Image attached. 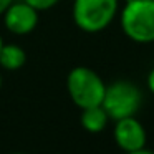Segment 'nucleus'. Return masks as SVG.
<instances>
[{
    "label": "nucleus",
    "mask_w": 154,
    "mask_h": 154,
    "mask_svg": "<svg viewBox=\"0 0 154 154\" xmlns=\"http://www.w3.org/2000/svg\"><path fill=\"white\" fill-rule=\"evenodd\" d=\"M2 47H4V38H2V35H0V50H2Z\"/></svg>",
    "instance_id": "obj_13"
},
{
    "label": "nucleus",
    "mask_w": 154,
    "mask_h": 154,
    "mask_svg": "<svg viewBox=\"0 0 154 154\" xmlns=\"http://www.w3.org/2000/svg\"><path fill=\"white\" fill-rule=\"evenodd\" d=\"M108 121H109V116H108L106 109H104L101 104L85 108V109L81 111V116H80L81 126H83L88 133H101V131L108 126Z\"/></svg>",
    "instance_id": "obj_7"
},
{
    "label": "nucleus",
    "mask_w": 154,
    "mask_h": 154,
    "mask_svg": "<svg viewBox=\"0 0 154 154\" xmlns=\"http://www.w3.org/2000/svg\"><path fill=\"white\" fill-rule=\"evenodd\" d=\"M4 25L14 35H28L38 25V10L23 0H14L10 7L4 12Z\"/></svg>",
    "instance_id": "obj_6"
},
{
    "label": "nucleus",
    "mask_w": 154,
    "mask_h": 154,
    "mask_svg": "<svg viewBox=\"0 0 154 154\" xmlns=\"http://www.w3.org/2000/svg\"><path fill=\"white\" fill-rule=\"evenodd\" d=\"M119 25L134 43H154V0H128L121 8Z\"/></svg>",
    "instance_id": "obj_1"
},
{
    "label": "nucleus",
    "mask_w": 154,
    "mask_h": 154,
    "mask_svg": "<svg viewBox=\"0 0 154 154\" xmlns=\"http://www.w3.org/2000/svg\"><path fill=\"white\" fill-rule=\"evenodd\" d=\"M146 85H147V90L154 94V68H151V71L147 73V78H146Z\"/></svg>",
    "instance_id": "obj_10"
},
{
    "label": "nucleus",
    "mask_w": 154,
    "mask_h": 154,
    "mask_svg": "<svg viewBox=\"0 0 154 154\" xmlns=\"http://www.w3.org/2000/svg\"><path fill=\"white\" fill-rule=\"evenodd\" d=\"M66 90L71 101L80 109H85L103 103L106 83L91 68L75 66L66 76Z\"/></svg>",
    "instance_id": "obj_2"
},
{
    "label": "nucleus",
    "mask_w": 154,
    "mask_h": 154,
    "mask_svg": "<svg viewBox=\"0 0 154 154\" xmlns=\"http://www.w3.org/2000/svg\"><path fill=\"white\" fill-rule=\"evenodd\" d=\"M119 10V0H75L73 22L85 33L106 30Z\"/></svg>",
    "instance_id": "obj_3"
},
{
    "label": "nucleus",
    "mask_w": 154,
    "mask_h": 154,
    "mask_svg": "<svg viewBox=\"0 0 154 154\" xmlns=\"http://www.w3.org/2000/svg\"><path fill=\"white\" fill-rule=\"evenodd\" d=\"M113 137H114V143L118 144V147L123 152L139 151L143 147H146V143H147L146 129L134 116L118 119L113 129Z\"/></svg>",
    "instance_id": "obj_5"
},
{
    "label": "nucleus",
    "mask_w": 154,
    "mask_h": 154,
    "mask_svg": "<svg viewBox=\"0 0 154 154\" xmlns=\"http://www.w3.org/2000/svg\"><path fill=\"white\" fill-rule=\"evenodd\" d=\"M12 154H27V152H12Z\"/></svg>",
    "instance_id": "obj_15"
},
{
    "label": "nucleus",
    "mask_w": 154,
    "mask_h": 154,
    "mask_svg": "<svg viewBox=\"0 0 154 154\" xmlns=\"http://www.w3.org/2000/svg\"><path fill=\"white\" fill-rule=\"evenodd\" d=\"M124 154H154L152 151H149V149H146V147H143V149H139V151H133V152H124Z\"/></svg>",
    "instance_id": "obj_12"
},
{
    "label": "nucleus",
    "mask_w": 154,
    "mask_h": 154,
    "mask_svg": "<svg viewBox=\"0 0 154 154\" xmlns=\"http://www.w3.org/2000/svg\"><path fill=\"white\" fill-rule=\"evenodd\" d=\"M0 88H2V75H0Z\"/></svg>",
    "instance_id": "obj_14"
},
{
    "label": "nucleus",
    "mask_w": 154,
    "mask_h": 154,
    "mask_svg": "<svg viewBox=\"0 0 154 154\" xmlns=\"http://www.w3.org/2000/svg\"><path fill=\"white\" fill-rule=\"evenodd\" d=\"M23 2H27L28 5H32L33 8H37L38 12H43V10L53 8L60 0H23Z\"/></svg>",
    "instance_id": "obj_9"
},
{
    "label": "nucleus",
    "mask_w": 154,
    "mask_h": 154,
    "mask_svg": "<svg viewBox=\"0 0 154 154\" xmlns=\"http://www.w3.org/2000/svg\"><path fill=\"white\" fill-rule=\"evenodd\" d=\"M12 2H14V0H0V17L4 15V12L7 10L8 7H10Z\"/></svg>",
    "instance_id": "obj_11"
},
{
    "label": "nucleus",
    "mask_w": 154,
    "mask_h": 154,
    "mask_svg": "<svg viewBox=\"0 0 154 154\" xmlns=\"http://www.w3.org/2000/svg\"><path fill=\"white\" fill-rule=\"evenodd\" d=\"M27 61V53L22 47L15 43H4L0 50V66L4 70L15 71L20 70Z\"/></svg>",
    "instance_id": "obj_8"
},
{
    "label": "nucleus",
    "mask_w": 154,
    "mask_h": 154,
    "mask_svg": "<svg viewBox=\"0 0 154 154\" xmlns=\"http://www.w3.org/2000/svg\"><path fill=\"white\" fill-rule=\"evenodd\" d=\"M141 104H143V93L133 81L118 80L111 85H106L101 106L106 109L109 119L118 121L121 118L134 116L139 111Z\"/></svg>",
    "instance_id": "obj_4"
}]
</instances>
